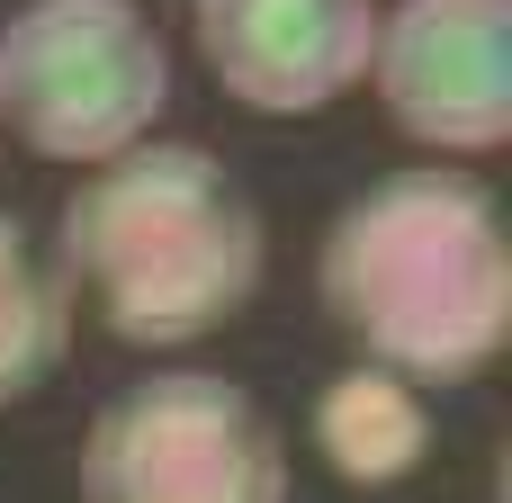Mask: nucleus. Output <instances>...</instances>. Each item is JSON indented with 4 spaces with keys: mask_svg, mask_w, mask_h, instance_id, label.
I'll return each mask as SVG.
<instances>
[{
    "mask_svg": "<svg viewBox=\"0 0 512 503\" xmlns=\"http://www.w3.org/2000/svg\"><path fill=\"white\" fill-rule=\"evenodd\" d=\"M324 324L405 387H468L512 342V225L468 171H387L315 243Z\"/></svg>",
    "mask_w": 512,
    "mask_h": 503,
    "instance_id": "obj_1",
    "label": "nucleus"
},
{
    "mask_svg": "<svg viewBox=\"0 0 512 503\" xmlns=\"http://www.w3.org/2000/svg\"><path fill=\"white\" fill-rule=\"evenodd\" d=\"M270 234L234 162L207 144H126L54 216V279L126 351H180L234 324L261 288Z\"/></svg>",
    "mask_w": 512,
    "mask_h": 503,
    "instance_id": "obj_2",
    "label": "nucleus"
},
{
    "mask_svg": "<svg viewBox=\"0 0 512 503\" xmlns=\"http://www.w3.org/2000/svg\"><path fill=\"white\" fill-rule=\"evenodd\" d=\"M171 108V45L135 0H27L0 18V126L45 162H108Z\"/></svg>",
    "mask_w": 512,
    "mask_h": 503,
    "instance_id": "obj_3",
    "label": "nucleus"
},
{
    "mask_svg": "<svg viewBox=\"0 0 512 503\" xmlns=\"http://www.w3.org/2000/svg\"><path fill=\"white\" fill-rule=\"evenodd\" d=\"M81 503H288V441L234 378L153 369L90 414Z\"/></svg>",
    "mask_w": 512,
    "mask_h": 503,
    "instance_id": "obj_4",
    "label": "nucleus"
},
{
    "mask_svg": "<svg viewBox=\"0 0 512 503\" xmlns=\"http://www.w3.org/2000/svg\"><path fill=\"white\" fill-rule=\"evenodd\" d=\"M369 72L405 144L450 162L512 144V0H396Z\"/></svg>",
    "mask_w": 512,
    "mask_h": 503,
    "instance_id": "obj_5",
    "label": "nucleus"
},
{
    "mask_svg": "<svg viewBox=\"0 0 512 503\" xmlns=\"http://www.w3.org/2000/svg\"><path fill=\"white\" fill-rule=\"evenodd\" d=\"M207 81L261 117H315L369 81L378 0H189Z\"/></svg>",
    "mask_w": 512,
    "mask_h": 503,
    "instance_id": "obj_6",
    "label": "nucleus"
},
{
    "mask_svg": "<svg viewBox=\"0 0 512 503\" xmlns=\"http://www.w3.org/2000/svg\"><path fill=\"white\" fill-rule=\"evenodd\" d=\"M315 450H324V468L342 486L387 495V486H405L432 459V405H423V387H405V378L360 360V369H342L315 396Z\"/></svg>",
    "mask_w": 512,
    "mask_h": 503,
    "instance_id": "obj_7",
    "label": "nucleus"
},
{
    "mask_svg": "<svg viewBox=\"0 0 512 503\" xmlns=\"http://www.w3.org/2000/svg\"><path fill=\"white\" fill-rule=\"evenodd\" d=\"M63 351H72V297L36 252V234L0 207V414L27 405L63 369Z\"/></svg>",
    "mask_w": 512,
    "mask_h": 503,
    "instance_id": "obj_8",
    "label": "nucleus"
}]
</instances>
